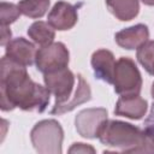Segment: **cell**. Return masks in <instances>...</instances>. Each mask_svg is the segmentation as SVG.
Instances as JSON below:
<instances>
[{"mask_svg":"<svg viewBox=\"0 0 154 154\" xmlns=\"http://www.w3.org/2000/svg\"><path fill=\"white\" fill-rule=\"evenodd\" d=\"M51 99L46 85L34 82L25 66L6 55L0 61V108L4 112L19 108L25 112H43Z\"/></svg>","mask_w":154,"mask_h":154,"instance_id":"6da1fadb","label":"cell"},{"mask_svg":"<svg viewBox=\"0 0 154 154\" xmlns=\"http://www.w3.org/2000/svg\"><path fill=\"white\" fill-rule=\"evenodd\" d=\"M99 141L122 153H154V137L130 123L107 119L97 136Z\"/></svg>","mask_w":154,"mask_h":154,"instance_id":"7a4b0ae2","label":"cell"},{"mask_svg":"<svg viewBox=\"0 0 154 154\" xmlns=\"http://www.w3.org/2000/svg\"><path fill=\"white\" fill-rule=\"evenodd\" d=\"M34 149L40 154H61L64 130L55 119H43L34 125L30 131Z\"/></svg>","mask_w":154,"mask_h":154,"instance_id":"3957f363","label":"cell"},{"mask_svg":"<svg viewBox=\"0 0 154 154\" xmlns=\"http://www.w3.org/2000/svg\"><path fill=\"white\" fill-rule=\"evenodd\" d=\"M113 87L118 95L140 94L142 89V77L137 65L131 58L120 57L116 61Z\"/></svg>","mask_w":154,"mask_h":154,"instance_id":"277c9868","label":"cell"},{"mask_svg":"<svg viewBox=\"0 0 154 154\" xmlns=\"http://www.w3.org/2000/svg\"><path fill=\"white\" fill-rule=\"evenodd\" d=\"M70 53L63 42H52L37 49L35 57L36 69L42 73L58 71L69 66Z\"/></svg>","mask_w":154,"mask_h":154,"instance_id":"5b68a950","label":"cell"},{"mask_svg":"<svg viewBox=\"0 0 154 154\" xmlns=\"http://www.w3.org/2000/svg\"><path fill=\"white\" fill-rule=\"evenodd\" d=\"M76 76L67 67L43 73V83L46 88L54 95L55 102L53 107H59L64 105L73 94Z\"/></svg>","mask_w":154,"mask_h":154,"instance_id":"8992f818","label":"cell"},{"mask_svg":"<svg viewBox=\"0 0 154 154\" xmlns=\"http://www.w3.org/2000/svg\"><path fill=\"white\" fill-rule=\"evenodd\" d=\"M107 109L103 107L82 109L75 117L76 131L84 138H97L103 123L107 120Z\"/></svg>","mask_w":154,"mask_h":154,"instance_id":"52a82bcc","label":"cell"},{"mask_svg":"<svg viewBox=\"0 0 154 154\" xmlns=\"http://www.w3.org/2000/svg\"><path fill=\"white\" fill-rule=\"evenodd\" d=\"M78 20L77 7L64 0L57 1L51 8L47 22L58 31H66L72 29Z\"/></svg>","mask_w":154,"mask_h":154,"instance_id":"ba28073f","label":"cell"},{"mask_svg":"<svg viewBox=\"0 0 154 154\" xmlns=\"http://www.w3.org/2000/svg\"><path fill=\"white\" fill-rule=\"evenodd\" d=\"M36 52L37 49L35 47V43L24 37L12 38L5 46V55L10 60L25 67L35 64Z\"/></svg>","mask_w":154,"mask_h":154,"instance_id":"9c48e42d","label":"cell"},{"mask_svg":"<svg viewBox=\"0 0 154 154\" xmlns=\"http://www.w3.org/2000/svg\"><path fill=\"white\" fill-rule=\"evenodd\" d=\"M148 109V102L140 94L135 95H120L114 107V114L125 117L134 120L142 119Z\"/></svg>","mask_w":154,"mask_h":154,"instance_id":"30bf717a","label":"cell"},{"mask_svg":"<svg viewBox=\"0 0 154 154\" xmlns=\"http://www.w3.org/2000/svg\"><path fill=\"white\" fill-rule=\"evenodd\" d=\"M90 64H91L94 75L97 79L106 82L108 84H113L116 59L111 51L105 48L95 51L91 54Z\"/></svg>","mask_w":154,"mask_h":154,"instance_id":"8fae6325","label":"cell"},{"mask_svg":"<svg viewBox=\"0 0 154 154\" xmlns=\"http://www.w3.org/2000/svg\"><path fill=\"white\" fill-rule=\"evenodd\" d=\"M149 38V30L146 24H136L116 32V43L128 51L137 49Z\"/></svg>","mask_w":154,"mask_h":154,"instance_id":"7c38bea8","label":"cell"},{"mask_svg":"<svg viewBox=\"0 0 154 154\" xmlns=\"http://www.w3.org/2000/svg\"><path fill=\"white\" fill-rule=\"evenodd\" d=\"M91 99V90H90V87L88 84V82L83 78V76L81 73L77 75V87L72 94V96L70 97L69 101H66L64 105L59 106V107H53L51 109V113L52 114H64V113H67V112H71L73 111L77 106L84 103V102H88L90 101Z\"/></svg>","mask_w":154,"mask_h":154,"instance_id":"4fadbf2b","label":"cell"},{"mask_svg":"<svg viewBox=\"0 0 154 154\" xmlns=\"http://www.w3.org/2000/svg\"><path fill=\"white\" fill-rule=\"evenodd\" d=\"M108 11L120 22H129L140 12V0H105Z\"/></svg>","mask_w":154,"mask_h":154,"instance_id":"5bb4252c","label":"cell"},{"mask_svg":"<svg viewBox=\"0 0 154 154\" xmlns=\"http://www.w3.org/2000/svg\"><path fill=\"white\" fill-rule=\"evenodd\" d=\"M26 32L29 38H31V41L40 47L54 42L55 38V29L51 26L48 22H43V20L34 22L28 28Z\"/></svg>","mask_w":154,"mask_h":154,"instance_id":"9a60e30c","label":"cell"},{"mask_svg":"<svg viewBox=\"0 0 154 154\" xmlns=\"http://www.w3.org/2000/svg\"><path fill=\"white\" fill-rule=\"evenodd\" d=\"M51 0H20L17 5L20 13L29 18H41L49 8Z\"/></svg>","mask_w":154,"mask_h":154,"instance_id":"2e32d148","label":"cell"},{"mask_svg":"<svg viewBox=\"0 0 154 154\" xmlns=\"http://www.w3.org/2000/svg\"><path fill=\"white\" fill-rule=\"evenodd\" d=\"M136 58L137 61L144 67V70L148 73H150L152 65L154 61V41L148 40L141 47H138L136 52Z\"/></svg>","mask_w":154,"mask_h":154,"instance_id":"e0dca14e","label":"cell"},{"mask_svg":"<svg viewBox=\"0 0 154 154\" xmlns=\"http://www.w3.org/2000/svg\"><path fill=\"white\" fill-rule=\"evenodd\" d=\"M20 14L22 13L18 5L5 1L0 4V25L10 26V24L14 23L20 17Z\"/></svg>","mask_w":154,"mask_h":154,"instance_id":"ac0fdd59","label":"cell"},{"mask_svg":"<svg viewBox=\"0 0 154 154\" xmlns=\"http://www.w3.org/2000/svg\"><path fill=\"white\" fill-rule=\"evenodd\" d=\"M96 150L93 146L87 144V143H82V142H75L72 143V146L69 148V153H83V154H94Z\"/></svg>","mask_w":154,"mask_h":154,"instance_id":"d6986e66","label":"cell"},{"mask_svg":"<svg viewBox=\"0 0 154 154\" xmlns=\"http://www.w3.org/2000/svg\"><path fill=\"white\" fill-rule=\"evenodd\" d=\"M144 130L154 137V102L150 107V111H149V114L147 117V119L144 120Z\"/></svg>","mask_w":154,"mask_h":154,"instance_id":"ffe728a7","label":"cell"},{"mask_svg":"<svg viewBox=\"0 0 154 154\" xmlns=\"http://www.w3.org/2000/svg\"><path fill=\"white\" fill-rule=\"evenodd\" d=\"M0 30H1V40H0V45L2 46V47H5L12 38V32H11V30H10V28L7 26V25H0Z\"/></svg>","mask_w":154,"mask_h":154,"instance_id":"44dd1931","label":"cell"},{"mask_svg":"<svg viewBox=\"0 0 154 154\" xmlns=\"http://www.w3.org/2000/svg\"><path fill=\"white\" fill-rule=\"evenodd\" d=\"M147 6H154V0H141Z\"/></svg>","mask_w":154,"mask_h":154,"instance_id":"7402d4cb","label":"cell"},{"mask_svg":"<svg viewBox=\"0 0 154 154\" xmlns=\"http://www.w3.org/2000/svg\"><path fill=\"white\" fill-rule=\"evenodd\" d=\"M150 95H152V97H153V100H154V82H153L152 88H150Z\"/></svg>","mask_w":154,"mask_h":154,"instance_id":"603a6c76","label":"cell"},{"mask_svg":"<svg viewBox=\"0 0 154 154\" xmlns=\"http://www.w3.org/2000/svg\"><path fill=\"white\" fill-rule=\"evenodd\" d=\"M149 75H153L154 76V61H153V65H152V71H150V73Z\"/></svg>","mask_w":154,"mask_h":154,"instance_id":"cb8c5ba5","label":"cell"}]
</instances>
